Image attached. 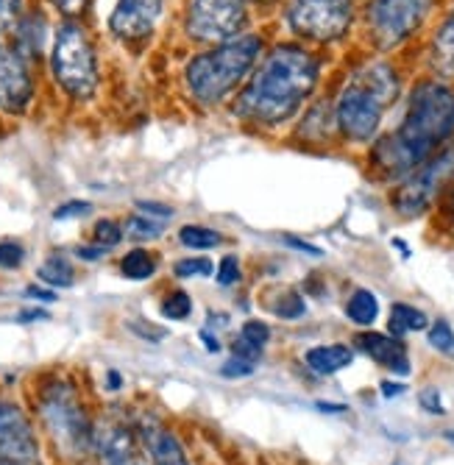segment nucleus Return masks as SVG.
Returning a JSON list of instances; mask_svg holds the SVG:
<instances>
[{
    "instance_id": "f257e3e1",
    "label": "nucleus",
    "mask_w": 454,
    "mask_h": 465,
    "mask_svg": "<svg viewBox=\"0 0 454 465\" xmlns=\"http://www.w3.org/2000/svg\"><path fill=\"white\" fill-rule=\"evenodd\" d=\"M454 137V90L443 81H421L407 101L401 125L370 153L385 179H404Z\"/></svg>"
},
{
    "instance_id": "f03ea898",
    "label": "nucleus",
    "mask_w": 454,
    "mask_h": 465,
    "mask_svg": "<svg viewBox=\"0 0 454 465\" xmlns=\"http://www.w3.org/2000/svg\"><path fill=\"white\" fill-rule=\"evenodd\" d=\"M321 78L318 59L299 45L273 48L237 98V114L257 125H279L299 114Z\"/></svg>"
},
{
    "instance_id": "7ed1b4c3",
    "label": "nucleus",
    "mask_w": 454,
    "mask_h": 465,
    "mask_svg": "<svg viewBox=\"0 0 454 465\" xmlns=\"http://www.w3.org/2000/svg\"><path fill=\"white\" fill-rule=\"evenodd\" d=\"M36 418L64 460H87L95 451V424L78 385L64 373L48 376L36 393Z\"/></svg>"
},
{
    "instance_id": "20e7f679",
    "label": "nucleus",
    "mask_w": 454,
    "mask_h": 465,
    "mask_svg": "<svg viewBox=\"0 0 454 465\" xmlns=\"http://www.w3.org/2000/svg\"><path fill=\"white\" fill-rule=\"evenodd\" d=\"M399 95L396 70L385 62H374L360 67L338 95L335 123L346 140L368 143L374 140L388 106Z\"/></svg>"
},
{
    "instance_id": "39448f33",
    "label": "nucleus",
    "mask_w": 454,
    "mask_h": 465,
    "mask_svg": "<svg viewBox=\"0 0 454 465\" xmlns=\"http://www.w3.org/2000/svg\"><path fill=\"white\" fill-rule=\"evenodd\" d=\"M262 54V39L257 34H242L218 48L195 56L187 64V87L201 104H221L237 84L254 70Z\"/></svg>"
},
{
    "instance_id": "423d86ee",
    "label": "nucleus",
    "mask_w": 454,
    "mask_h": 465,
    "mask_svg": "<svg viewBox=\"0 0 454 465\" xmlns=\"http://www.w3.org/2000/svg\"><path fill=\"white\" fill-rule=\"evenodd\" d=\"M51 75L56 87L70 101H93L101 84L98 54L87 34V28L78 20H64L54 31L51 45Z\"/></svg>"
},
{
    "instance_id": "0eeeda50",
    "label": "nucleus",
    "mask_w": 454,
    "mask_h": 465,
    "mask_svg": "<svg viewBox=\"0 0 454 465\" xmlns=\"http://www.w3.org/2000/svg\"><path fill=\"white\" fill-rule=\"evenodd\" d=\"M354 20V0H291L287 25L312 42H335L346 36Z\"/></svg>"
},
{
    "instance_id": "6e6552de",
    "label": "nucleus",
    "mask_w": 454,
    "mask_h": 465,
    "mask_svg": "<svg viewBox=\"0 0 454 465\" xmlns=\"http://www.w3.org/2000/svg\"><path fill=\"white\" fill-rule=\"evenodd\" d=\"M451 176H454V148L429 156L424 164L416 167V171L407 173L404 182L399 184V190L393 195L396 213L404 218H416V215L427 213Z\"/></svg>"
},
{
    "instance_id": "1a4fd4ad",
    "label": "nucleus",
    "mask_w": 454,
    "mask_h": 465,
    "mask_svg": "<svg viewBox=\"0 0 454 465\" xmlns=\"http://www.w3.org/2000/svg\"><path fill=\"white\" fill-rule=\"evenodd\" d=\"M435 0H370L368 6V28L380 48L390 51L404 39L416 34Z\"/></svg>"
},
{
    "instance_id": "9d476101",
    "label": "nucleus",
    "mask_w": 454,
    "mask_h": 465,
    "mask_svg": "<svg viewBox=\"0 0 454 465\" xmlns=\"http://www.w3.org/2000/svg\"><path fill=\"white\" fill-rule=\"evenodd\" d=\"M0 465H45L34 420L12 396H0Z\"/></svg>"
},
{
    "instance_id": "9b49d317",
    "label": "nucleus",
    "mask_w": 454,
    "mask_h": 465,
    "mask_svg": "<svg viewBox=\"0 0 454 465\" xmlns=\"http://www.w3.org/2000/svg\"><path fill=\"white\" fill-rule=\"evenodd\" d=\"M245 25L242 0H192L187 31L201 42H229Z\"/></svg>"
},
{
    "instance_id": "f8f14e48",
    "label": "nucleus",
    "mask_w": 454,
    "mask_h": 465,
    "mask_svg": "<svg viewBox=\"0 0 454 465\" xmlns=\"http://www.w3.org/2000/svg\"><path fill=\"white\" fill-rule=\"evenodd\" d=\"M36 98V81L31 73V62L12 45L0 39V112L25 114Z\"/></svg>"
},
{
    "instance_id": "ddd939ff",
    "label": "nucleus",
    "mask_w": 454,
    "mask_h": 465,
    "mask_svg": "<svg viewBox=\"0 0 454 465\" xmlns=\"http://www.w3.org/2000/svg\"><path fill=\"white\" fill-rule=\"evenodd\" d=\"M95 454L101 465H145L134 430L117 418H106L95 427Z\"/></svg>"
},
{
    "instance_id": "4468645a",
    "label": "nucleus",
    "mask_w": 454,
    "mask_h": 465,
    "mask_svg": "<svg viewBox=\"0 0 454 465\" xmlns=\"http://www.w3.org/2000/svg\"><path fill=\"white\" fill-rule=\"evenodd\" d=\"M159 17L162 0H117L109 17V31L120 39H143L153 31Z\"/></svg>"
},
{
    "instance_id": "2eb2a0df",
    "label": "nucleus",
    "mask_w": 454,
    "mask_h": 465,
    "mask_svg": "<svg viewBox=\"0 0 454 465\" xmlns=\"http://www.w3.org/2000/svg\"><path fill=\"white\" fill-rule=\"evenodd\" d=\"M140 438H143L145 454L151 457L153 465H190L184 446L159 418L145 415L140 420Z\"/></svg>"
},
{
    "instance_id": "dca6fc26",
    "label": "nucleus",
    "mask_w": 454,
    "mask_h": 465,
    "mask_svg": "<svg viewBox=\"0 0 454 465\" xmlns=\"http://www.w3.org/2000/svg\"><path fill=\"white\" fill-rule=\"evenodd\" d=\"M360 351H365L374 362H380L382 368H388L390 373L407 376L410 373V357L401 341L390 334H380V331H362L357 337Z\"/></svg>"
},
{
    "instance_id": "f3484780",
    "label": "nucleus",
    "mask_w": 454,
    "mask_h": 465,
    "mask_svg": "<svg viewBox=\"0 0 454 465\" xmlns=\"http://www.w3.org/2000/svg\"><path fill=\"white\" fill-rule=\"evenodd\" d=\"M429 64L440 78H454V9L443 17L429 42Z\"/></svg>"
},
{
    "instance_id": "a211bd4d",
    "label": "nucleus",
    "mask_w": 454,
    "mask_h": 465,
    "mask_svg": "<svg viewBox=\"0 0 454 465\" xmlns=\"http://www.w3.org/2000/svg\"><path fill=\"white\" fill-rule=\"evenodd\" d=\"M15 42L12 45L31 62L36 56H43L45 51V39H48V23L43 15H23L20 25L15 28Z\"/></svg>"
},
{
    "instance_id": "6ab92c4d",
    "label": "nucleus",
    "mask_w": 454,
    "mask_h": 465,
    "mask_svg": "<svg viewBox=\"0 0 454 465\" xmlns=\"http://www.w3.org/2000/svg\"><path fill=\"white\" fill-rule=\"evenodd\" d=\"M304 360H307V365H310L315 373H321V376H332V373H338V371H343V368L351 365L354 351H351L346 343H329V346H315V349H310Z\"/></svg>"
},
{
    "instance_id": "aec40b11",
    "label": "nucleus",
    "mask_w": 454,
    "mask_h": 465,
    "mask_svg": "<svg viewBox=\"0 0 454 465\" xmlns=\"http://www.w3.org/2000/svg\"><path fill=\"white\" fill-rule=\"evenodd\" d=\"M268 341H271V326L268 323H262V321H245L242 329H240V337L234 341V357L254 362L262 354Z\"/></svg>"
},
{
    "instance_id": "412c9836",
    "label": "nucleus",
    "mask_w": 454,
    "mask_h": 465,
    "mask_svg": "<svg viewBox=\"0 0 454 465\" xmlns=\"http://www.w3.org/2000/svg\"><path fill=\"white\" fill-rule=\"evenodd\" d=\"M36 279H39V284H45L51 290H67L75 284V268L64 253H51V257L39 265Z\"/></svg>"
},
{
    "instance_id": "4be33fe9",
    "label": "nucleus",
    "mask_w": 454,
    "mask_h": 465,
    "mask_svg": "<svg viewBox=\"0 0 454 465\" xmlns=\"http://www.w3.org/2000/svg\"><path fill=\"white\" fill-rule=\"evenodd\" d=\"M346 315L351 323L357 326H370L377 321L380 315V302H377V295L370 292V290H354L351 292V299L346 304Z\"/></svg>"
},
{
    "instance_id": "5701e85b",
    "label": "nucleus",
    "mask_w": 454,
    "mask_h": 465,
    "mask_svg": "<svg viewBox=\"0 0 454 465\" xmlns=\"http://www.w3.org/2000/svg\"><path fill=\"white\" fill-rule=\"evenodd\" d=\"M120 273L132 282H145L156 273V257L145 248H132L126 257L120 260Z\"/></svg>"
},
{
    "instance_id": "b1692460",
    "label": "nucleus",
    "mask_w": 454,
    "mask_h": 465,
    "mask_svg": "<svg viewBox=\"0 0 454 465\" xmlns=\"http://www.w3.org/2000/svg\"><path fill=\"white\" fill-rule=\"evenodd\" d=\"M429 326L427 315L416 307H410V304H393L390 310V331L396 337H404L410 331H424Z\"/></svg>"
},
{
    "instance_id": "393cba45",
    "label": "nucleus",
    "mask_w": 454,
    "mask_h": 465,
    "mask_svg": "<svg viewBox=\"0 0 454 465\" xmlns=\"http://www.w3.org/2000/svg\"><path fill=\"white\" fill-rule=\"evenodd\" d=\"M162 229H164L162 221H153V218H148L143 213L129 215L126 223H123V234L132 237V240H153V237L162 234Z\"/></svg>"
},
{
    "instance_id": "a878e982",
    "label": "nucleus",
    "mask_w": 454,
    "mask_h": 465,
    "mask_svg": "<svg viewBox=\"0 0 454 465\" xmlns=\"http://www.w3.org/2000/svg\"><path fill=\"white\" fill-rule=\"evenodd\" d=\"M179 240H182V245H187L192 251H206V248H215L221 242V234L215 229H206V226H182Z\"/></svg>"
},
{
    "instance_id": "bb28decb",
    "label": "nucleus",
    "mask_w": 454,
    "mask_h": 465,
    "mask_svg": "<svg viewBox=\"0 0 454 465\" xmlns=\"http://www.w3.org/2000/svg\"><path fill=\"white\" fill-rule=\"evenodd\" d=\"M25 15V0H0V39L15 34Z\"/></svg>"
},
{
    "instance_id": "cd10ccee",
    "label": "nucleus",
    "mask_w": 454,
    "mask_h": 465,
    "mask_svg": "<svg viewBox=\"0 0 454 465\" xmlns=\"http://www.w3.org/2000/svg\"><path fill=\"white\" fill-rule=\"evenodd\" d=\"M25 262V245L15 237L0 240V268L4 271H17Z\"/></svg>"
},
{
    "instance_id": "c85d7f7f",
    "label": "nucleus",
    "mask_w": 454,
    "mask_h": 465,
    "mask_svg": "<svg viewBox=\"0 0 454 465\" xmlns=\"http://www.w3.org/2000/svg\"><path fill=\"white\" fill-rule=\"evenodd\" d=\"M123 237H126V234H123V226L117 221H112V218L98 221L95 229H93V242L101 245V248H114V245H120Z\"/></svg>"
},
{
    "instance_id": "c756f323",
    "label": "nucleus",
    "mask_w": 454,
    "mask_h": 465,
    "mask_svg": "<svg viewBox=\"0 0 454 465\" xmlns=\"http://www.w3.org/2000/svg\"><path fill=\"white\" fill-rule=\"evenodd\" d=\"M190 312H192V302H190V295L182 292V290L171 292L168 299H164V304H162V315L171 318V321H184Z\"/></svg>"
},
{
    "instance_id": "7c9ffc66",
    "label": "nucleus",
    "mask_w": 454,
    "mask_h": 465,
    "mask_svg": "<svg viewBox=\"0 0 454 465\" xmlns=\"http://www.w3.org/2000/svg\"><path fill=\"white\" fill-rule=\"evenodd\" d=\"M429 346H435L438 351H451L454 349V329L449 321H435L429 326Z\"/></svg>"
},
{
    "instance_id": "2f4dec72",
    "label": "nucleus",
    "mask_w": 454,
    "mask_h": 465,
    "mask_svg": "<svg viewBox=\"0 0 454 465\" xmlns=\"http://www.w3.org/2000/svg\"><path fill=\"white\" fill-rule=\"evenodd\" d=\"M210 273H212V262L206 257H190L176 265L179 279H198V276H210Z\"/></svg>"
},
{
    "instance_id": "473e14b6",
    "label": "nucleus",
    "mask_w": 454,
    "mask_h": 465,
    "mask_svg": "<svg viewBox=\"0 0 454 465\" xmlns=\"http://www.w3.org/2000/svg\"><path fill=\"white\" fill-rule=\"evenodd\" d=\"M93 213V203L90 201H64L54 209V221H73V218H84Z\"/></svg>"
},
{
    "instance_id": "72a5a7b5",
    "label": "nucleus",
    "mask_w": 454,
    "mask_h": 465,
    "mask_svg": "<svg viewBox=\"0 0 454 465\" xmlns=\"http://www.w3.org/2000/svg\"><path fill=\"white\" fill-rule=\"evenodd\" d=\"M307 312V304H304V299H301V295L299 292H287L284 295V299H281V304L276 307V315L279 318H301Z\"/></svg>"
},
{
    "instance_id": "f704fd0d",
    "label": "nucleus",
    "mask_w": 454,
    "mask_h": 465,
    "mask_svg": "<svg viewBox=\"0 0 454 465\" xmlns=\"http://www.w3.org/2000/svg\"><path fill=\"white\" fill-rule=\"evenodd\" d=\"M51 6L64 17V20H75L87 12L90 6V0H51Z\"/></svg>"
},
{
    "instance_id": "c9c22d12",
    "label": "nucleus",
    "mask_w": 454,
    "mask_h": 465,
    "mask_svg": "<svg viewBox=\"0 0 454 465\" xmlns=\"http://www.w3.org/2000/svg\"><path fill=\"white\" fill-rule=\"evenodd\" d=\"M137 213L153 218V221H168L173 218V209L171 206H164V203H156V201H140L137 203Z\"/></svg>"
},
{
    "instance_id": "e433bc0d",
    "label": "nucleus",
    "mask_w": 454,
    "mask_h": 465,
    "mask_svg": "<svg viewBox=\"0 0 454 465\" xmlns=\"http://www.w3.org/2000/svg\"><path fill=\"white\" fill-rule=\"evenodd\" d=\"M237 279H240V262H237V257H223L221 265H218V282H221L223 287H229V284H234Z\"/></svg>"
},
{
    "instance_id": "4c0bfd02",
    "label": "nucleus",
    "mask_w": 454,
    "mask_h": 465,
    "mask_svg": "<svg viewBox=\"0 0 454 465\" xmlns=\"http://www.w3.org/2000/svg\"><path fill=\"white\" fill-rule=\"evenodd\" d=\"M221 373L223 376H229V379H242V376H252L254 373V362H249V360H240V357H232L223 368H221Z\"/></svg>"
},
{
    "instance_id": "58836bf2",
    "label": "nucleus",
    "mask_w": 454,
    "mask_h": 465,
    "mask_svg": "<svg viewBox=\"0 0 454 465\" xmlns=\"http://www.w3.org/2000/svg\"><path fill=\"white\" fill-rule=\"evenodd\" d=\"M25 299L39 302V304H54L56 302V290H51L45 284H31V287H25Z\"/></svg>"
},
{
    "instance_id": "ea45409f",
    "label": "nucleus",
    "mask_w": 454,
    "mask_h": 465,
    "mask_svg": "<svg viewBox=\"0 0 454 465\" xmlns=\"http://www.w3.org/2000/svg\"><path fill=\"white\" fill-rule=\"evenodd\" d=\"M104 253H106V248H101V245H78L75 248V257L78 260H84V262H98L101 257H104Z\"/></svg>"
},
{
    "instance_id": "a19ab883",
    "label": "nucleus",
    "mask_w": 454,
    "mask_h": 465,
    "mask_svg": "<svg viewBox=\"0 0 454 465\" xmlns=\"http://www.w3.org/2000/svg\"><path fill=\"white\" fill-rule=\"evenodd\" d=\"M421 404L432 412V415H443V404H440V393L435 388H427L421 393Z\"/></svg>"
},
{
    "instance_id": "79ce46f5",
    "label": "nucleus",
    "mask_w": 454,
    "mask_h": 465,
    "mask_svg": "<svg viewBox=\"0 0 454 465\" xmlns=\"http://www.w3.org/2000/svg\"><path fill=\"white\" fill-rule=\"evenodd\" d=\"M287 245H293V248H299V251H307V253H312V257H321V248H315V245H310V242H301V240H296V237H287Z\"/></svg>"
},
{
    "instance_id": "37998d69",
    "label": "nucleus",
    "mask_w": 454,
    "mask_h": 465,
    "mask_svg": "<svg viewBox=\"0 0 454 465\" xmlns=\"http://www.w3.org/2000/svg\"><path fill=\"white\" fill-rule=\"evenodd\" d=\"M48 318V312L45 310H25V312H20L17 315V321L20 323H25V321H45Z\"/></svg>"
},
{
    "instance_id": "c03bdc74",
    "label": "nucleus",
    "mask_w": 454,
    "mask_h": 465,
    "mask_svg": "<svg viewBox=\"0 0 454 465\" xmlns=\"http://www.w3.org/2000/svg\"><path fill=\"white\" fill-rule=\"evenodd\" d=\"M382 393H385L388 399H393V396H399V393H404V385H393V382H382Z\"/></svg>"
},
{
    "instance_id": "a18cd8bd",
    "label": "nucleus",
    "mask_w": 454,
    "mask_h": 465,
    "mask_svg": "<svg viewBox=\"0 0 454 465\" xmlns=\"http://www.w3.org/2000/svg\"><path fill=\"white\" fill-rule=\"evenodd\" d=\"M318 410H326V412H343L346 407H343V404H326V401H318Z\"/></svg>"
},
{
    "instance_id": "49530a36",
    "label": "nucleus",
    "mask_w": 454,
    "mask_h": 465,
    "mask_svg": "<svg viewBox=\"0 0 454 465\" xmlns=\"http://www.w3.org/2000/svg\"><path fill=\"white\" fill-rule=\"evenodd\" d=\"M106 376H109V385H112V388H120V376H117L114 371H109Z\"/></svg>"
},
{
    "instance_id": "de8ad7c7",
    "label": "nucleus",
    "mask_w": 454,
    "mask_h": 465,
    "mask_svg": "<svg viewBox=\"0 0 454 465\" xmlns=\"http://www.w3.org/2000/svg\"><path fill=\"white\" fill-rule=\"evenodd\" d=\"M451 203H454V198H451Z\"/></svg>"
}]
</instances>
